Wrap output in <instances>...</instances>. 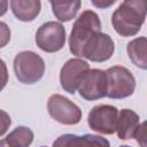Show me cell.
I'll list each match as a JSON object with an SVG mask.
<instances>
[{
	"label": "cell",
	"instance_id": "cell-17",
	"mask_svg": "<svg viewBox=\"0 0 147 147\" xmlns=\"http://www.w3.org/2000/svg\"><path fill=\"white\" fill-rule=\"evenodd\" d=\"M10 40V29L5 22L0 21V48L5 47Z\"/></svg>",
	"mask_w": 147,
	"mask_h": 147
},
{
	"label": "cell",
	"instance_id": "cell-20",
	"mask_svg": "<svg viewBox=\"0 0 147 147\" xmlns=\"http://www.w3.org/2000/svg\"><path fill=\"white\" fill-rule=\"evenodd\" d=\"M134 138H136V140L141 146H146V138H147V134H146V123H142V124L139 125L138 131H137Z\"/></svg>",
	"mask_w": 147,
	"mask_h": 147
},
{
	"label": "cell",
	"instance_id": "cell-10",
	"mask_svg": "<svg viewBox=\"0 0 147 147\" xmlns=\"http://www.w3.org/2000/svg\"><path fill=\"white\" fill-rule=\"evenodd\" d=\"M114 49V40L108 34L99 32L85 46L82 57H85L92 62H105L113 56Z\"/></svg>",
	"mask_w": 147,
	"mask_h": 147
},
{
	"label": "cell",
	"instance_id": "cell-22",
	"mask_svg": "<svg viewBox=\"0 0 147 147\" xmlns=\"http://www.w3.org/2000/svg\"><path fill=\"white\" fill-rule=\"evenodd\" d=\"M8 9V0H0V16L5 15Z\"/></svg>",
	"mask_w": 147,
	"mask_h": 147
},
{
	"label": "cell",
	"instance_id": "cell-21",
	"mask_svg": "<svg viewBox=\"0 0 147 147\" xmlns=\"http://www.w3.org/2000/svg\"><path fill=\"white\" fill-rule=\"evenodd\" d=\"M92 5L96 8H100V9H106V8H109L111 7L116 0H91Z\"/></svg>",
	"mask_w": 147,
	"mask_h": 147
},
{
	"label": "cell",
	"instance_id": "cell-8",
	"mask_svg": "<svg viewBox=\"0 0 147 147\" xmlns=\"http://www.w3.org/2000/svg\"><path fill=\"white\" fill-rule=\"evenodd\" d=\"M88 70L90 65L86 61L80 59L68 60L60 71V83L62 88L70 94H75Z\"/></svg>",
	"mask_w": 147,
	"mask_h": 147
},
{
	"label": "cell",
	"instance_id": "cell-13",
	"mask_svg": "<svg viewBox=\"0 0 147 147\" xmlns=\"http://www.w3.org/2000/svg\"><path fill=\"white\" fill-rule=\"evenodd\" d=\"M53 146H109V141L93 134H63L53 142Z\"/></svg>",
	"mask_w": 147,
	"mask_h": 147
},
{
	"label": "cell",
	"instance_id": "cell-6",
	"mask_svg": "<svg viewBox=\"0 0 147 147\" xmlns=\"http://www.w3.org/2000/svg\"><path fill=\"white\" fill-rule=\"evenodd\" d=\"M65 29L59 22H46L36 32L37 46L47 53H54L63 48L65 44Z\"/></svg>",
	"mask_w": 147,
	"mask_h": 147
},
{
	"label": "cell",
	"instance_id": "cell-12",
	"mask_svg": "<svg viewBox=\"0 0 147 147\" xmlns=\"http://www.w3.org/2000/svg\"><path fill=\"white\" fill-rule=\"evenodd\" d=\"M10 8L15 17L22 22H32L40 13V0H10Z\"/></svg>",
	"mask_w": 147,
	"mask_h": 147
},
{
	"label": "cell",
	"instance_id": "cell-19",
	"mask_svg": "<svg viewBox=\"0 0 147 147\" xmlns=\"http://www.w3.org/2000/svg\"><path fill=\"white\" fill-rule=\"evenodd\" d=\"M8 83V70L6 63L0 59V92L5 88Z\"/></svg>",
	"mask_w": 147,
	"mask_h": 147
},
{
	"label": "cell",
	"instance_id": "cell-16",
	"mask_svg": "<svg viewBox=\"0 0 147 147\" xmlns=\"http://www.w3.org/2000/svg\"><path fill=\"white\" fill-rule=\"evenodd\" d=\"M33 140V132L26 126H17L11 131L0 145H7L11 147H28Z\"/></svg>",
	"mask_w": 147,
	"mask_h": 147
},
{
	"label": "cell",
	"instance_id": "cell-5",
	"mask_svg": "<svg viewBox=\"0 0 147 147\" xmlns=\"http://www.w3.org/2000/svg\"><path fill=\"white\" fill-rule=\"evenodd\" d=\"M47 110L51 117L61 124L75 125L82 119V110L79 107L68 98L60 94H53L49 96Z\"/></svg>",
	"mask_w": 147,
	"mask_h": 147
},
{
	"label": "cell",
	"instance_id": "cell-7",
	"mask_svg": "<svg viewBox=\"0 0 147 147\" xmlns=\"http://www.w3.org/2000/svg\"><path fill=\"white\" fill-rule=\"evenodd\" d=\"M118 110L110 105H99L91 109L88 113V126L102 134H113L115 132Z\"/></svg>",
	"mask_w": 147,
	"mask_h": 147
},
{
	"label": "cell",
	"instance_id": "cell-18",
	"mask_svg": "<svg viewBox=\"0 0 147 147\" xmlns=\"http://www.w3.org/2000/svg\"><path fill=\"white\" fill-rule=\"evenodd\" d=\"M10 124H11L10 116L5 110L0 109V137H2L7 132V130L10 126Z\"/></svg>",
	"mask_w": 147,
	"mask_h": 147
},
{
	"label": "cell",
	"instance_id": "cell-11",
	"mask_svg": "<svg viewBox=\"0 0 147 147\" xmlns=\"http://www.w3.org/2000/svg\"><path fill=\"white\" fill-rule=\"evenodd\" d=\"M139 125L140 118L137 113L131 109H122L117 115L115 131L121 140H130L134 138Z\"/></svg>",
	"mask_w": 147,
	"mask_h": 147
},
{
	"label": "cell",
	"instance_id": "cell-1",
	"mask_svg": "<svg viewBox=\"0 0 147 147\" xmlns=\"http://www.w3.org/2000/svg\"><path fill=\"white\" fill-rule=\"evenodd\" d=\"M147 0H124L113 13L114 30L122 37L137 34L146 18Z\"/></svg>",
	"mask_w": 147,
	"mask_h": 147
},
{
	"label": "cell",
	"instance_id": "cell-15",
	"mask_svg": "<svg viewBox=\"0 0 147 147\" xmlns=\"http://www.w3.org/2000/svg\"><path fill=\"white\" fill-rule=\"evenodd\" d=\"M126 52L134 65L140 69L147 68V40L145 37L136 38L127 44Z\"/></svg>",
	"mask_w": 147,
	"mask_h": 147
},
{
	"label": "cell",
	"instance_id": "cell-9",
	"mask_svg": "<svg viewBox=\"0 0 147 147\" xmlns=\"http://www.w3.org/2000/svg\"><path fill=\"white\" fill-rule=\"evenodd\" d=\"M78 92L79 95L87 101L105 98L107 93L106 72L100 69H90L80 82Z\"/></svg>",
	"mask_w": 147,
	"mask_h": 147
},
{
	"label": "cell",
	"instance_id": "cell-2",
	"mask_svg": "<svg viewBox=\"0 0 147 147\" xmlns=\"http://www.w3.org/2000/svg\"><path fill=\"white\" fill-rule=\"evenodd\" d=\"M99 32H101V22L98 14L92 10L83 11L74 23L69 37L70 52L74 55L82 57L85 46Z\"/></svg>",
	"mask_w": 147,
	"mask_h": 147
},
{
	"label": "cell",
	"instance_id": "cell-4",
	"mask_svg": "<svg viewBox=\"0 0 147 147\" xmlns=\"http://www.w3.org/2000/svg\"><path fill=\"white\" fill-rule=\"evenodd\" d=\"M107 93L110 99H124L133 94L136 88V79L132 72L121 65H115L106 71Z\"/></svg>",
	"mask_w": 147,
	"mask_h": 147
},
{
	"label": "cell",
	"instance_id": "cell-3",
	"mask_svg": "<svg viewBox=\"0 0 147 147\" xmlns=\"http://www.w3.org/2000/svg\"><path fill=\"white\" fill-rule=\"evenodd\" d=\"M14 71L16 78L23 84H34L45 74V62L34 52L24 51L14 59Z\"/></svg>",
	"mask_w": 147,
	"mask_h": 147
},
{
	"label": "cell",
	"instance_id": "cell-14",
	"mask_svg": "<svg viewBox=\"0 0 147 147\" xmlns=\"http://www.w3.org/2000/svg\"><path fill=\"white\" fill-rule=\"evenodd\" d=\"M54 16L61 22L71 21L80 9L82 0H48Z\"/></svg>",
	"mask_w": 147,
	"mask_h": 147
}]
</instances>
